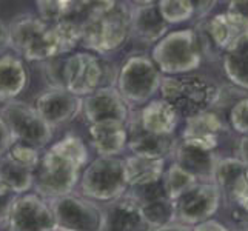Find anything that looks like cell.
<instances>
[{
	"label": "cell",
	"instance_id": "44dd1931",
	"mask_svg": "<svg viewBox=\"0 0 248 231\" xmlns=\"http://www.w3.org/2000/svg\"><path fill=\"white\" fill-rule=\"evenodd\" d=\"M248 167L239 157H219L215 169V184L222 194V200L237 205L247 188Z\"/></svg>",
	"mask_w": 248,
	"mask_h": 231
},
{
	"label": "cell",
	"instance_id": "52a82bcc",
	"mask_svg": "<svg viewBox=\"0 0 248 231\" xmlns=\"http://www.w3.org/2000/svg\"><path fill=\"white\" fill-rule=\"evenodd\" d=\"M164 76L145 53L128 54L119 66L116 88L131 109L142 108L159 92Z\"/></svg>",
	"mask_w": 248,
	"mask_h": 231
},
{
	"label": "cell",
	"instance_id": "d6986e66",
	"mask_svg": "<svg viewBox=\"0 0 248 231\" xmlns=\"http://www.w3.org/2000/svg\"><path fill=\"white\" fill-rule=\"evenodd\" d=\"M93 150L100 157H122L128 145V126L119 121H102L87 125Z\"/></svg>",
	"mask_w": 248,
	"mask_h": 231
},
{
	"label": "cell",
	"instance_id": "cb8c5ba5",
	"mask_svg": "<svg viewBox=\"0 0 248 231\" xmlns=\"http://www.w3.org/2000/svg\"><path fill=\"white\" fill-rule=\"evenodd\" d=\"M31 80L28 65L14 53H3L0 56V102L17 100L27 91Z\"/></svg>",
	"mask_w": 248,
	"mask_h": 231
},
{
	"label": "cell",
	"instance_id": "8992f818",
	"mask_svg": "<svg viewBox=\"0 0 248 231\" xmlns=\"http://www.w3.org/2000/svg\"><path fill=\"white\" fill-rule=\"evenodd\" d=\"M119 66L108 57L80 51L65 57V90L78 97H87L105 87H116Z\"/></svg>",
	"mask_w": 248,
	"mask_h": 231
},
{
	"label": "cell",
	"instance_id": "d6a6232c",
	"mask_svg": "<svg viewBox=\"0 0 248 231\" xmlns=\"http://www.w3.org/2000/svg\"><path fill=\"white\" fill-rule=\"evenodd\" d=\"M65 57H56L42 63V73L46 82V88H65Z\"/></svg>",
	"mask_w": 248,
	"mask_h": 231
},
{
	"label": "cell",
	"instance_id": "f35d334b",
	"mask_svg": "<svg viewBox=\"0 0 248 231\" xmlns=\"http://www.w3.org/2000/svg\"><path fill=\"white\" fill-rule=\"evenodd\" d=\"M151 231H193V228L179 224V222H171V224H167V225L151 228Z\"/></svg>",
	"mask_w": 248,
	"mask_h": 231
},
{
	"label": "cell",
	"instance_id": "ab89813d",
	"mask_svg": "<svg viewBox=\"0 0 248 231\" xmlns=\"http://www.w3.org/2000/svg\"><path fill=\"white\" fill-rule=\"evenodd\" d=\"M10 48V40H8V25L0 20V53H3Z\"/></svg>",
	"mask_w": 248,
	"mask_h": 231
},
{
	"label": "cell",
	"instance_id": "1f68e13d",
	"mask_svg": "<svg viewBox=\"0 0 248 231\" xmlns=\"http://www.w3.org/2000/svg\"><path fill=\"white\" fill-rule=\"evenodd\" d=\"M6 156L11 157L13 160H16L17 164L27 167L28 169L36 171L39 162H40L42 153L39 148L31 147V145H28V143L13 142L10 150H8V153H6Z\"/></svg>",
	"mask_w": 248,
	"mask_h": 231
},
{
	"label": "cell",
	"instance_id": "9c48e42d",
	"mask_svg": "<svg viewBox=\"0 0 248 231\" xmlns=\"http://www.w3.org/2000/svg\"><path fill=\"white\" fill-rule=\"evenodd\" d=\"M0 116L10 130L13 142L28 143L39 150L48 147L54 138V130L51 128L32 107V104L23 100H13L3 104L0 108Z\"/></svg>",
	"mask_w": 248,
	"mask_h": 231
},
{
	"label": "cell",
	"instance_id": "6da1fadb",
	"mask_svg": "<svg viewBox=\"0 0 248 231\" xmlns=\"http://www.w3.org/2000/svg\"><path fill=\"white\" fill-rule=\"evenodd\" d=\"M88 164L90 150L85 140L74 133L65 134L42 153L34 171V193L46 200L74 193Z\"/></svg>",
	"mask_w": 248,
	"mask_h": 231
},
{
	"label": "cell",
	"instance_id": "d590c367",
	"mask_svg": "<svg viewBox=\"0 0 248 231\" xmlns=\"http://www.w3.org/2000/svg\"><path fill=\"white\" fill-rule=\"evenodd\" d=\"M13 143V138L10 134V130H8V126L3 121V117L0 116V157H3L5 154L8 153Z\"/></svg>",
	"mask_w": 248,
	"mask_h": 231
},
{
	"label": "cell",
	"instance_id": "ac0fdd59",
	"mask_svg": "<svg viewBox=\"0 0 248 231\" xmlns=\"http://www.w3.org/2000/svg\"><path fill=\"white\" fill-rule=\"evenodd\" d=\"M128 126V145L126 150L134 156L151 157V159H165L171 157L176 147L177 139L174 136H160L142 130L131 114Z\"/></svg>",
	"mask_w": 248,
	"mask_h": 231
},
{
	"label": "cell",
	"instance_id": "484cf974",
	"mask_svg": "<svg viewBox=\"0 0 248 231\" xmlns=\"http://www.w3.org/2000/svg\"><path fill=\"white\" fill-rule=\"evenodd\" d=\"M124 165L128 188H131L159 182L167 168V160L130 154L124 156Z\"/></svg>",
	"mask_w": 248,
	"mask_h": 231
},
{
	"label": "cell",
	"instance_id": "836d02e7",
	"mask_svg": "<svg viewBox=\"0 0 248 231\" xmlns=\"http://www.w3.org/2000/svg\"><path fill=\"white\" fill-rule=\"evenodd\" d=\"M228 122L232 130L242 138L248 136V99H241L233 105L228 114Z\"/></svg>",
	"mask_w": 248,
	"mask_h": 231
},
{
	"label": "cell",
	"instance_id": "4fadbf2b",
	"mask_svg": "<svg viewBox=\"0 0 248 231\" xmlns=\"http://www.w3.org/2000/svg\"><path fill=\"white\" fill-rule=\"evenodd\" d=\"M32 107L44 121L56 130L71 123L82 114V97L65 88H46L34 99Z\"/></svg>",
	"mask_w": 248,
	"mask_h": 231
},
{
	"label": "cell",
	"instance_id": "30bf717a",
	"mask_svg": "<svg viewBox=\"0 0 248 231\" xmlns=\"http://www.w3.org/2000/svg\"><path fill=\"white\" fill-rule=\"evenodd\" d=\"M56 228L63 231H104V205L70 193L49 200Z\"/></svg>",
	"mask_w": 248,
	"mask_h": 231
},
{
	"label": "cell",
	"instance_id": "277c9868",
	"mask_svg": "<svg viewBox=\"0 0 248 231\" xmlns=\"http://www.w3.org/2000/svg\"><path fill=\"white\" fill-rule=\"evenodd\" d=\"M205 42L193 28L170 31L151 49V61L164 77L191 74L201 66Z\"/></svg>",
	"mask_w": 248,
	"mask_h": 231
},
{
	"label": "cell",
	"instance_id": "3957f363",
	"mask_svg": "<svg viewBox=\"0 0 248 231\" xmlns=\"http://www.w3.org/2000/svg\"><path fill=\"white\" fill-rule=\"evenodd\" d=\"M160 99L176 109L179 117H193L211 111L222 96L220 87L201 74H184L164 77L160 83Z\"/></svg>",
	"mask_w": 248,
	"mask_h": 231
},
{
	"label": "cell",
	"instance_id": "8fae6325",
	"mask_svg": "<svg viewBox=\"0 0 248 231\" xmlns=\"http://www.w3.org/2000/svg\"><path fill=\"white\" fill-rule=\"evenodd\" d=\"M222 203V194L215 184H196L174 200V219L186 227L211 220Z\"/></svg>",
	"mask_w": 248,
	"mask_h": 231
},
{
	"label": "cell",
	"instance_id": "603a6c76",
	"mask_svg": "<svg viewBox=\"0 0 248 231\" xmlns=\"http://www.w3.org/2000/svg\"><path fill=\"white\" fill-rule=\"evenodd\" d=\"M224 133H225V123L222 122L220 116L211 109L185 119L184 130L179 139L196 143L207 150L216 151L219 139Z\"/></svg>",
	"mask_w": 248,
	"mask_h": 231
},
{
	"label": "cell",
	"instance_id": "ee69618b",
	"mask_svg": "<svg viewBox=\"0 0 248 231\" xmlns=\"http://www.w3.org/2000/svg\"><path fill=\"white\" fill-rule=\"evenodd\" d=\"M244 231H248V228H247V230H244Z\"/></svg>",
	"mask_w": 248,
	"mask_h": 231
},
{
	"label": "cell",
	"instance_id": "8d00e7d4",
	"mask_svg": "<svg viewBox=\"0 0 248 231\" xmlns=\"http://www.w3.org/2000/svg\"><path fill=\"white\" fill-rule=\"evenodd\" d=\"M227 11L248 22V0H232L228 2Z\"/></svg>",
	"mask_w": 248,
	"mask_h": 231
},
{
	"label": "cell",
	"instance_id": "b9f144b4",
	"mask_svg": "<svg viewBox=\"0 0 248 231\" xmlns=\"http://www.w3.org/2000/svg\"><path fill=\"white\" fill-rule=\"evenodd\" d=\"M237 207H241L242 210H245L248 213V171H247V188H245V193L242 196L241 202L237 203Z\"/></svg>",
	"mask_w": 248,
	"mask_h": 231
},
{
	"label": "cell",
	"instance_id": "9a60e30c",
	"mask_svg": "<svg viewBox=\"0 0 248 231\" xmlns=\"http://www.w3.org/2000/svg\"><path fill=\"white\" fill-rule=\"evenodd\" d=\"M126 193L139 205L150 228H157L176 222L174 202L167 196L164 186H162V179L155 184L131 186L128 188Z\"/></svg>",
	"mask_w": 248,
	"mask_h": 231
},
{
	"label": "cell",
	"instance_id": "4316f807",
	"mask_svg": "<svg viewBox=\"0 0 248 231\" xmlns=\"http://www.w3.org/2000/svg\"><path fill=\"white\" fill-rule=\"evenodd\" d=\"M0 182L10 188L16 196L27 194L34 186V171L17 164L5 154L0 157Z\"/></svg>",
	"mask_w": 248,
	"mask_h": 231
},
{
	"label": "cell",
	"instance_id": "e575fe53",
	"mask_svg": "<svg viewBox=\"0 0 248 231\" xmlns=\"http://www.w3.org/2000/svg\"><path fill=\"white\" fill-rule=\"evenodd\" d=\"M17 199V196L0 182V228H6L8 217L13 208V203Z\"/></svg>",
	"mask_w": 248,
	"mask_h": 231
},
{
	"label": "cell",
	"instance_id": "7402d4cb",
	"mask_svg": "<svg viewBox=\"0 0 248 231\" xmlns=\"http://www.w3.org/2000/svg\"><path fill=\"white\" fill-rule=\"evenodd\" d=\"M104 231H151L139 205L128 193L104 205Z\"/></svg>",
	"mask_w": 248,
	"mask_h": 231
},
{
	"label": "cell",
	"instance_id": "5b68a950",
	"mask_svg": "<svg viewBox=\"0 0 248 231\" xmlns=\"http://www.w3.org/2000/svg\"><path fill=\"white\" fill-rule=\"evenodd\" d=\"M6 25L10 48L22 61L44 63L62 57L51 25L45 23L37 14H19Z\"/></svg>",
	"mask_w": 248,
	"mask_h": 231
},
{
	"label": "cell",
	"instance_id": "7bdbcfd3",
	"mask_svg": "<svg viewBox=\"0 0 248 231\" xmlns=\"http://www.w3.org/2000/svg\"><path fill=\"white\" fill-rule=\"evenodd\" d=\"M53 231H63V230H59V228H56V230H53Z\"/></svg>",
	"mask_w": 248,
	"mask_h": 231
},
{
	"label": "cell",
	"instance_id": "ffe728a7",
	"mask_svg": "<svg viewBox=\"0 0 248 231\" xmlns=\"http://www.w3.org/2000/svg\"><path fill=\"white\" fill-rule=\"evenodd\" d=\"M207 34L211 44L224 53L248 40V22L232 13H219L207 22Z\"/></svg>",
	"mask_w": 248,
	"mask_h": 231
},
{
	"label": "cell",
	"instance_id": "ba28073f",
	"mask_svg": "<svg viewBox=\"0 0 248 231\" xmlns=\"http://www.w3.org/2000/svg\"><path fill=\"white\" fill-rule=\"evenodd\" d=\"M128 191L122 157H100L90 160L82 171L78 193L96 203L107 205Z\"/></svg>",
	"mask_w": 248,
	"mask_h": 231
},
{
	"label": "cell",
	"instance_id": "f1b7e54d",
	"mask_svg": "<svg viewBox=\"0 0 248 231\" xmlns=\"http://www.w3.org/2000/svg\"><path fill=\"white\" fill-rule=\"evenodd\" d=\"M196 184H199V182L196 181L190 173H186L184 168L174 164V162H171L165 168L164 176H162V186H164L167 196L173 202L177 198H181L185 191L193 188Z\"/></svg>",
	"mask_w": 248,
	"mask_h": 231
},
{
	"label": "cell",
	"instance_id": "7a4b0ae2",
	"mask_svg": "<svg viewBox=\"0 0 248 231\" xmlns=\"http://www.w3.org/2000/svg\"><path fill=\"white\" fill-rule=\"evenodd\" d=\"M82 42L93 54L107 57L121 49L131 39L130 2H80Z\"/></svg>",
	"mask_w": 248,
	"mask_h": 231
},
{
	"label": "cell",
	"instance_id": "60d3db41",
	"mask_svg": "<svg viewBox=\"0 0 248 231\" xmlns=\"http://www.w3.org/2000/svg\"><path fill=\"white\" fill-rule=\"evenodd\" d=\"M239 159H241L244 164L248 167V136H244V138L239 140Z\"/></svg>",
	"mask_w": 248,
	"mask_h": 231
},
{
	"label": "cell",
	"instance_id": "4dcf8cb0",
	"mask_svg": "<svg viewBox=\"0 0 248 231\" xmlns=\"http://www.w3.org/2000/svg\"><path fill=\"white\" fill-rule=\"evenodd\" d=\"M74 6L73 0H39L36 2L37 15L48 25H54L71 13Z\"/></svg>",
	"mask_w": 248,
	"mask_h": 231
},
{
	"label": "cell",
	"instance_id": "e0dca14e",
	"mask_svg": "<svg viewBox=\"0 0 248 231\" xmlns=\"http://www.w3.org/2000/svg\"><path fill=\"white\" fill-rule=\"evenodd\" d=\"M130 27L131 39L153 46L170 32L156 2H130Z\"/></svg>",
	"mask_w": 248,
	"mask_h": 231
},
{
	"label": "cell",
	"instance_id": "f546056e",
	"mask_svg": "<svg viewBox=\"0 0 248 231\" xmlns=\"http://www.w3.org/2000/svg\"><path fill=\"white\" fill-rule=\"evenodd\" d=\"M157 3V10L170 27L176 23L188 22L196 19V6L191 0H160Z\"/></svg>",
	"mask_w": 248,
	"mask_h": 231
},
{
	"label": "cell",
	"instance_id": "5bb4252c",
	"mask_svg": "<svg viewBox=\"0 0 248 231\" xmlns=\"http://www.w3.org/2000/svg\"><path fill=\"white\" fill-rule=\"evenodd\" d=\"M133 109L124 100L116 87H105L82 99V117L87 125L102 121L128 123Z\"/></svg>",
	"mask_w": 248,
	"mask_h": 231
},
{
	"label": "cell",
	"instance_id": "83f0119b",
	"mask_svg": "<svg viewBox=\"0 0 248 231\" xmlns=\"http://www.w3.org/2000/svg\"><path fill=\"white\" fill-rule=\"evenodd\" d=\"M222 68L230 82L248 91V40L224 54Z\"/></svg>",
	"mask_w": 248,
	"mask_h": 231
},
{
	"label": "cell",
	"instance_id": "7c38bea8",
	"mask_svg": "<svg viewBox=\"0 0 248 231\" xmlns=\"http://www.w3.org/2000/svg\"><path fill=\"white\" fill-rule=\"evenodd\" d=\"M8 231H53L54 215L49 200L36 193L17 196L8 217Z\"/></svg>",
	"mask_w": 248,
	"mask_h": 231
},
{
	"label": "cell",
	"instance_id": "d4e9b609",
	"mask_svg": "<svg viewBox=\"0 0 248 231\" xmlns=\"http://www.w3.org/2000/svg\"><path fill=\"white\" fill-rule=\"evenodd\" d=\"M134 119L142 130L160 136H174L179 121H181L176 109L164 99L150 100L147 105H143L138 111Z\"/></svg>",
	"mask_w": 248,
	"mask_h": 231
},
{
	"label": "cell",
	"instance_id": "74e56055",
	"mask_svg": "<svg viewBox=\"0 0 248 231\" xmlns=\"http://www.w3.org/2000/svg\"><path fill=\"white\" fill-rule=\"evenodd\" d=\"M193 231H232V230L227 228L224 224H220V222L211 219V220L203 222L201 225L193 227Z\"/></svg>",
	"mask_w": 248,
	"mask_h": 231
},
{
	"label": "cell",
	"instance_id": "2e32d148",
	"mask_svg": "<svg viewBox=\"0 0 248 231\" xmlns=\"http://www.w3.org/2000/svg\"><path fill=\"white\" fill-rule=\"evenodd\" d=\"M171 159L186 173H190L199 184H213L215 181V169L219 160L216 151L177 139Z\"/></svg>",
	"mask_w": 248,
	"mask_h": 231
}]
</instances>
